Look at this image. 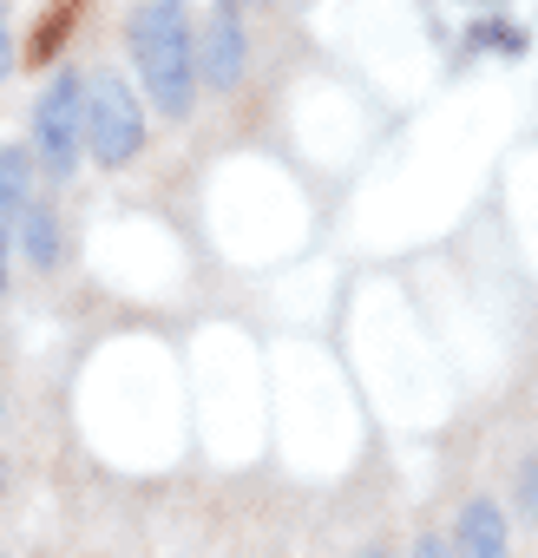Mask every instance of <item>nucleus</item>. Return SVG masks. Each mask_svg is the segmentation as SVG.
<instances>
[{
  "label": "nucleus",
  "instance_id": "nucleus-3",
  "mask_svg": "<svg viewBox=\"0 0 538 558\" xmlns=\"http://www.w3.org/2000/svg\"><path fill=\"white\" fill-rule=\"evenodd\" d=\"M80 145H86V80H53L34 106V151L66 178L80 165Z\"/></svg>",
  "mask_w": 538,
  "mask_h": 558
},
{
  "label": "nucleus",
  "instance_id": "nucleus-14",
  "mask_svg": "<svg viewBox=\"0 0 538 558\" xmlns=\"http://www.w3.org/2000/svg\"><path fill=\"white\" fill-rule=\"evenodd\" d=\"M223 8H236V0H223Z\"/></svg>",
  "mask_w": 538,
  "mask_h": 558
},
{
  "label": "nucleus",
  "instance_id": "nucleus-9",
  "mask_svg": "<svg viewBox=\"0 0 538 558\" xmlns=\"http://www.w3.org/2000/svg\"><path fill=\"white\" fill-rule=\"evenodd\" d=\"M414 558H453V551H447L440 538H427V545H414Z\"/></svg>",
  "mask_w": 538,
  "mask_h": 558
},
{
  "label": "nucleus",
  "instance_id": "nucleus-13",
  "mask_svg": "<svg viewBox=\"0 0 538 558\" xmlns=\"http://www.w3.org/2000/svg\"><path fill=\"white\" fill-rule=\"evenodd\" d=\"M362 558H388V551H362Z\"/></svg>",
  "mask_w": 538,
  "mask_h": 558
},
{
  "label": "nucleus",
  "instance_id": "nucleus-4",
  "mask_svg": "<svg viewBox=\"0 0 538 558\" xmlns=\"http://www.w3.org/2000/svg\"><path fill=\"white\" fill-rule=\"evenodd\" d=\"M453 558H512L505 512H499L492 499H466V512H460V532H453Z\"/></svg>",
  "mask_w": 538,
  "mask_h": 558
},
{
  "label": "nucleus",
  "instance_id": "nucleus-11",
  "mask_svg": "<svg viewBox=\"0 0 538 558\" xmlns=\"http://www.w3.org/2000/svg\"><path fill=\"white\" fill-rule=\"evenodd\" d=\"M0 290H8V236H0Z\"/></svg>",
  "mask_w": 538,
  "mask_h": 558
},
{
  "label": "nucleus",
  "instance_id": "nucleus-6",
  "mask_svg": "<svg viewBox=\"0 0 538 558\" xmlns=\"http://www.w3.org/2000/svg\"><path fill=\"white\" fill-rule=\"evenodd\" d=\"M21 250H27V263H60V223H53V210L47 204H27L21 210Z\"/></svg>",
  "mask_w": 538,
  "mask_h": 558
},
{
  "label": "nucleus",
  "instance_id": "nucleus-2",
  "mask_svg": "<svg viewBox=\"0 0 538 558\" xmlns=\"http://www.w3.org/2000/svg\"><path fill=\"white\" fill-rule=\"evenodd\" d=\"M145 145V119H138V99L119 73H93L86 80V151L99 165H132Z\"/></svg>",
  "mask_w": 538,
  "mask_h": 558
},
{
  "label": "nucleus",
  "instance_id": "nucleus-7",
  "mask_svg": "<svg viewBox=\"0 0 538 558\" xmlns=\"http://www.w3.org/2000/svg\"><path fill=\"white\" fill-rule=\"evenodd\" d=\"M86 8V0H53V14L40 21V34H34V60H53L60 53V40L73 34V14Z\"/></svg>",
  "mask_w": 538,
  "mask_h": 558
},
{
  "label": "nucleus",
  "instance_id": "nucleus-1",
  "mask_svg": "<svg viewBox=\"0 0 538 558\" xmlns=\"http://www.w3.org/2000/svg\"><path fill=\"white\" fill-rule=\"evenodd\" d=\"M132 60H138V80L151 93V106L164 119H191V14L184 0H138L132 14Z\"/></svg>",
  "mask_w": 538,
  "mask_h": 558
},
{
  "label": "nucleus",
  "instance_id": "nucleus-5",
  "mask_svg": "<svg viewBox=\"0 0 538 558\" xmlns=\"http://www.w3.org/2000/svg\"><path fill=\"white\" fill-rule=\"evenodd\" d=\"M204 80L223 93L243 80V27H236V8H217L210 21V47H204Z\"/></svg>",
  "mask_w": 538,
  "mask_h": 558
},
{
  "label": "nucleus",
  "instance_id": "nucleus-8",
  "mask_svg": "<svg viewBox=\"0 0 538 558\" xmlns=\"http://www.w3.org/2000/svg\"><path fill=\"white\" fill-rule=\"evenodd\" d=\"M0 210H27V151H0Z\"/></svg>",
  "mask_w": 538,
  "mask_h": 558
},
{
  "label": "nucleus",
  "instance_id": "nucleus-12",
  "mask_svg": "<svg viewBox=\"0 0 538 558\" xmlns=\"http://www.w3.org/2000/svg\"><path fill=\"white\" fill-rule=\"evenodd\" d=\"M531 512H538V473H531Z\"/></svg>",
  "mask_w": 538,
  "mask_h": 558
},
{
  "label": "nucleus",
  "instance_id": "nucleus-10",
  "mask_svg": "<svg viewBox=\"0 0 538 558\" xmlns=\"http://www.w3.org/2000/svg\"><path fill=\"white\" fill-rule=\"evenodd\" d=\"M0 73H8V14H0Z\"/></svg>",
  "mask_w": 538,
  "mask_h": 558
}]
</instances>
